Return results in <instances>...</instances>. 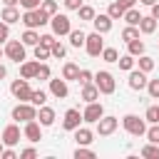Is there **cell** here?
Wrapping results in <instances>:
<instances>
[{"label":"cell","instance_id":"obj_1","mask_svg":"<svg viewBox=\"0 0 159 159\" xmlns=\"http://www.w3.org/2000/svg\"><path fill=\"white\" fill-rule=\"evenodd\" d=\"M20 20L25 22V27L35 30V27H42V25H47V22H50V15H47L42 7H35V10H25Z\"/></svg>","mask_w":159,"mask_h":159},{"label":"cell","instance_id":"obj_2","mask_svg":"<svg viewBox=\"0 0 159 159\" xmlns=\"http://www.w3.org/2000/svg\"><path fill=\"white\" fill-rule=\"evenodd\" d=\"M94 84H97L99 94H112V92H114V87H117V82H114L112 72H107V70H102V72H97V75H94Z\"/></svg>","mask_w":159,"mask_h":159},{"label":"cell","instance_id":"obj_3","mask_svg":"<svg viewBox=\"0 0 159 159\" xmlns=\"http://www.w3.org/2000/svg\"><path fill=\"white\" fill-rule=\"evenodd\" d=\"M12 119L17 122H30V119H37V107L32 102H20L15 109H12Z\"/></svg>","mask_w":159,"mask_h":159},{"label":"cell","instance_id":"obj_4","mask_svg":"<svg viewBox=\"0 0 159 159\" xmlns=\"http://www.w3.org/2000/svg\"><path fill=\"white\" fill-rule=\"evenodd\" d=\"M122 127L132 134V137H144V132H147V124H144V119H139L137 114H127L124 119H122Z\"/></svg>","mask_w":159,"mask_h":159},{"label":"cell","instance_id":"obj_5","mask_svg":"<svg viewBox=\"0 0 159 159\" xmlns=\"http://www.w3.org/2000/svg\"><path fill=\"white\" fill-rule=\"evenodd\" d=\"M10 92H12V97H15V99H20V102H30V97H32V89H30V82H27L25 77H20V80H15V82L10 84Z\"/></svg>","mask_w":159,"mask_h":159},{"label":"cell","instance_id":"obj_6","mask_svg":"<svg viewBox=\"0 0 159 159\" xmlns=\"http://www.w3.org/2000/svg\"><path fill=\"white\" fill-rule=\"evenodd\" d=\"M50 22H52V35H70V30H72V22H70V17L67 15H60V12H55L52 17H50Z\"/></svg>","mask_w":159,"mask_h":159},{"label":"cell","instance_id":"obj_7","mask_svg":"<svg viewBox=\"0 0 159 159\" xmlns=\"http://www.w3.org/2000/svg\"><path fill=\"white\" fill-rule=\"evenodd\" d=\"M84 50H87L89 57H99L102 50H104V40H102V35H99V32L87 35V40H84Z\"/></svg>","mask_w":159,"mask_h":159},{"label":"cell","instance_id":"obj_8","mask_svg":"<svg viewBox=\"0 0 159 159\" xmlns=\"http://www.w3.org/2000/svg\"><path fill=\"white\" fill-rule=\"evenodd\" d=\"M5 55H7L12 62H22V60H25V45L17 42V40H7V42H5Z\"/></svg>","mask_w":159,"mask_h":159},{"label":"cell","instance_id":"obj_9","mask_svg":"<svg viewBox=\"0 0 159 159\" xmlns=\"http://www.w3.org/2000/svg\"><path fill=\"white\" fill-rule=\"evenodd\" d=\"M102 114H104V107H102L99 102H87V107H84V112H82V122L94 124Z\"/></svg>","mask_w":159,"mask_h":159},{"label":"cell","instance_id":"obj_10","mask_svg":"<svg viewBox=\"0 0 159 159\" xmlns=\"http://www.w3.org/2000/svg\"><path fill=\"white\" fill-rule=\"evenodd\" d=\"M94 124H97V132H99V137H109V134L117 129L119 119H117V117H104V114H102V117H99Z\"/></svg>","mask_w":159,"mask_h":159},{"label":"cell","instance_id":"obj_11","mask_svg":"<svg viewBox=\"0 0 159 159\" xmlns=\"http://www.w3.org/2000/svg\"><path fill=\"white\" fill-rule=\"evenodd\" d=\"M50 92H52V97H57V99H65L67 94H70V87H67V80L62 77H57V80H50Z\"/></svg>","mask_w":159,"mask_h":159},{"label":"cell","instance_id":"obj_12","mask_svg":"<svg viewBox=\"0 0 159 159\" xmlns=\"http://www.w3.org/2000/svg\"><path fill=\"white\" fill-rule=\"evenodd\" d=\"M80 122H82L80 109H67V112H65V119H62V127H65L67 132H75V129L80 127Z\"/></svg>","mask_w":159,"mask_h":159},{"label":"cell","instance_id":"obj_13","mask_svg":"<svg viewBox=\"0 0 159 159\" xmlns=\"http://www.w3.org/2000/svg\"><path fill=\"white\" fill-rule=\"evenodd\" d=\"M17 142H20V127L17 124H7L2 129V144L5 147H15Z\"/></svg>","mask_w":159,"mask_h":159},{"label":"cell","instance_id":"obj_14","mask_svg":"<svg viewBox=\"0 0 159 159\" xmlns=\"http://www.w3.org/2000/svg\"><path fill=\"white\" fill-rule=\"evenodd\" d=\"M147 72H142V70H129V87L132 89H144L147 87Z\"/></svg>","mask_w":159,"mask_h":159},{"label":"cell","instance_id":"obj_15","mask_svg":"<svg viewBox=\"0 0 159 159\" xmlns=\"http://www.w3.org/2000/svg\"><path fill=\"white\" fill-rule=\"evenodd\" d=\"M22 134L27 137V142H40V139H42V129H40V124H37L35 119L25 122V129H22Z\"/></svg>","mask_w":159,"mask_h":159},{"label":"cell","instance_id":"obj_16","mask_svg":"<svg viewBox=\"0 0 159 159\" xmlns=\"http://www.w3.org/2000/svg\"><path fill=\"white\" fill-rule=\"evenodd\" d=\"M92 25H94V32L104 35V32L112 30V17H109V15H94V17H92Z\"/></svg>","mask_w":159,"mask_h":159},{"label":"cell","instance_id":"obj_17","mask_svg":"<svg viewBox=\"0 0 159 159\" xmlns=\"http://www.w3.org/2000/svg\"><path fill=\"white\" fill-rule=\"evenodd\" d=\"M37 119H40V127H50V124H55V109L47 107V104H42L40 112H37Z\"/></svg>","mask_w":159,"mask_h":159},{"label":"cell","instance_id":"obj_18","mask_svg":"<svg viewBox=\"0 0 159 159\" xmlns=\"http://www.w3.org/2000/svg\"><path fill=\"white\" fill-rule=\"evenodd\" d=\"M0 20H2V22H7V25L20 22V12H17V7H15V5H5V7H2V12H0Z\"/></svg>","mask_w":159,"mask_h":159},{"label":"cell","instance_id":"obj_19","mask_svg":"<svg viewBox=\"0 0 159 159\" xmlns=\"http://www.w3.org/2000/svg\"><path fill=\"white\" fill-rule=\"evenodd\" d=\"M37 67H40L37 60H35V62H22V65H20V77H25V80H35Z\"/></svg>","mask_w":159,"mask_h":159},{"label":"cell","instance_id":"obj_20","mask_svg":"<svg viewBox=\"0 0 159 159\" xmlns=\"http://www.w3.org/2000/svg\"><path fill=\"white\" fill-rule=\"evenodd\" d=\"M137 27H139V32L152 35V32L157 30V17H152V15H149V17H144V15H142V20H139V25H137Z\"/></svg>","mask_w":159,"mask_h":159},{"label":"cell","instance_id":"obj_21","mask_svg":"<svg viewBox=\"0 0 159 159\" xmlns=\"http://www.w3.org/2000/svg\"><path fill=\"white\" fill-rule=\"evenodd\" d=\"M82 99L84 102H97L99 99V89H97V84H82Z\"/></svg>","mask_w":159,"mask_h":159},{"label":"cell","instance_id":"obj_22","mask_svg":"<svg viewBox=\"0 0 159 159\" xmlns=\"http://www.w3.org/2000/svg\"><path fill=\"white\" fill-rule=\"evenodd\" d=\"M75 142H77L80 147L89 144V142H92V129H87V127H77V129H75Z\"/></svg>","mask_w":159,"mask_h":159},{"label":"cell","instance_id":"obj_23","mask_svg":"<svg viewBox=\"0 0 159 159\" xmlns=\"http://www.w3.org/2000/svg\"><path fill=\"white\" fill-rule=\"evenodd\" d=\"M127 50H129V55L132 57H139V55H144V42L137 37V40H129L127 42Z\"/></svg>","mask_w":159,"mask_h":159},{"label":"cell","instance_id":"obj_24","mask_svg":"<svg viewBox=\"0 0 159 159\" xmlns=\"http://www.w3.org/2000/svg\"><path fill=\"white\" fill-rule=\"evenodd\" d=\"M20 42H22V45H32V47H35V45L40 42V35H37L35 30H30V27H27V30L22 32V37H20Z\"/></svg>","mask_w":159,"mask_h":159},{"label":"cell","instance_id":"obj_25","mask_svg":"<svg viewBox=\"0 0 159 159\" xmlns=\"http://www.w3.org/2000/svg\"><path fill=\"white\" fill-rule=\"evenodd\" d=\"M84 40H87V35H84L82 30H70V45H72V47H82Z\"/></svg>","mask_w":159,"mask_h":159},{"label":"cell","instance_id":"obj_26","mask_svg":"<svg viewBox=\"0 0 159 159\" xmlns=\"http://www.w3.org/2000/svg\"><path fill=\"white\" fill-rule=\"evenodd\" d=\"M77 75H80V67H77L75 62H65V67H62V77H65V80H77Z\"/></svg>","mask_w":159,"mask_h":159},{"label":"cell","instance_id":"obj_27","mask_svg":"<svg viewBox=\"0 0 159 159\" xmlns=\"http://www.w3.org/2000/svg\"><path fill=\"white\" fill-rule=\"evenodd\" d=\"M142 157H147V159H159V144H144L142 147Z\"/></svg>","mask_w":159,"mask_h":159},{"label":"cell","instance_id":"obj_28","mask_svg":"<svg viewBox=\"0 0 159 159\" xmlns=\"http://www.w3.org/2000/svg\"><path fill=\"white\" fill-rule=\"evenodd\" d=\"M124 20H127V25H139V20H142V15H139V10H134V7H129V10H124V15H122Z\"/></svg>","mask_w":159,"mask_h":159},{"label":"cell","instance_id":"obj_29","mask_svg":"<svg viewBox=\"0 0 159 159\" xmlns=\"http://www.w3.org/2000/svg\"><path fill=\"white\" fill-rule=\"evenodd\" d=\"M137 37H139V27H137V25H129V27H124V30H122V40H124V42L137 40Z\"/></svg>","mask_w":159,"mask_h":159},{"label":"cell","instance_id":"obj_30","mask_svg":"<svg viewBox=\"0 0 159 159\" xmlns=\"http://www.w3.org/2000/svg\"><path fill=\"white\" fill-rule=\"evenodd\" d=\"M137 62H139V70H142V72H152V70H154V60L147 57V55H139Z\"/></svg>","mask_w":159,"mask_h":159},{"label":"cell","instance_id":"obj_31","mask_svg":"<svg viewBox=\"0 0 159 159\" xmlns=\"http://www.w3.org/2000/svg\"><path fill=\"white\" fill-rule=\"evenodd\" d=\"M30 102H32L35 107H42V104L47 102V94H45L42 89H32V97H30Z\"/></svg>","mask_w":159,"mask_h":159},{"label":"cell","instance_id":"obj_32","mask_svg":"<svg viewBox=\"0 0 159 159\" xmlns=\"http://www.w3.org/2000/svg\"><path fill=\"white\" fill-rule=\"evenodd\" d=\"M144 134H147V139H149L152 144H159V122H154V124H152Z\"/></svg>","mask_w":159,"mask_h":159},{"label":"cell","instance_id":"obj_33","mask_svg":"<svg viewBox=\"0 0 159 159\" xmlns=\"http://www.w3.org/2000/svg\"><path fill=\"white\" fill-rule=\"evenodd\" d=\"M107 15H109L112 20H119V17L124 15V7H122L119 2H112V5H109V10H107Z\"/></svg>","mask_w":159,"mask_h":159},{"label":"cell","instance_id":"obj_34","mask_svg":"<svg viewBox=\"0 0 159 159\" xmlns=\"http://www.w3.org/2000/svg\"><path fill=\"white\" fill-rule=\"evenodd\" d=\"M77 12H80V20H89L92 22V17H94V7H89V5H80Z\"/></svg>","mask_w":159,"mask_h":159},{"label":"cell","instance_id":"obj_35","mask_svg":"<svg viewBox=\"0 0 159 159\" xmlns=\"http://www.w3.org/2000/svg\"><path fill=\"white\" fill-rule=\"evenodd\" d=\"M47 57H50V47H45V45L37 42V45H35V60L42 62V60H47Z\"/></svg>","mask_w":159,"mask_h":159},{"label":"cell","instance_id":"obj_36","mask_svg":"<svg viewBox=\"0 0 159 159\" xmlns=\"http://www.w3.org/2000/svg\"><path fill=\"white\" fill-rule=\"evenodd\" d=\"M65 52H67V47H65L62 42H57V40H55V42H52V47H50V55H52V57H65Z\"/></svg>","mask_w":159,"mask_h":159},{"label":"cell","instance_id":"obj_37","mask_svg":"<svg viewBox=\"0 0 159 159\" xmlns=\"http://www.w3.org/2000/svg\"><path fill=\"white\" fill-rule=\"evenodd\" d=\"M102 60H104V62H117L119 55H117L114 47H104V50H102Z\"/></svg>","mask_w":159,"mask_h":159},{"label":"cell","instance_id":"obj_38","mask_svg":"<svg viewBox=\"0 0 159 159\" xmlns=\"http://www.w3.org/2000/svg\"><path fill=\"white\" fill-rule=\"evenodd\" d=\"M147 89H149V97L152 99H159V80H149L147 82Z\"/></svg>","mask_w":159,"mask_h":159},{"label":"cell","instance_id":"obj_39","mask_svg":"<svg viewBox=\"0 0 159 159\" xmlns=\"http://www.w3.org/2000/svg\"><path fill=\"white\" fill-rule=\"evenodd\" d=\"M40 7H42V10H45L50 17L57 12V2H55V0H42V5H40Z\"/></svg>","mask_w":159,"mask_h":159},{"label":"cell","instance_id":"obj_40","mask_svg":"<svg viewBox=\"0 0 159 159\" xmlns=\"http://www.w3.org/2000/svg\"><path fill=\"white\" fill-rule=\"evenodd\" d=\"M117 62H119V70H132V67H134V57H132V55H124V57H119Z\"/></svg>","mask_w":159,"mask_h":159},{"label":"cell","instance_id":"obj_41","mask_svg":"<svg viewBox=\"0 0 159 159\" xmlns=\"http://www.w3.org/2000/svg\"><path fill=\"white\" fill-rule=\"evenodd\" d=\"M92 80H94V75H92L89 70H80V75H77V82H80V84H89Z\"/></svg>","mask_w":159,"mask_h":159},{"label":"cell","instance_id":"obj_42","mask_svg":"<svg viewBox=\"0 0 159 159\" xmlns=\"http://www.w3.org/2000/svg\"><path fill=\"white\" fill-rule=\"evenodd\" d=\"M35 80H50V67H47L45 62H40V67H37V75H35Z\"/></svg>","mask_w":159,"mask_h":159},{"label":"cell","instance_id":"obj_43","mask_svg":"<svg viewBox=\"0 0 159 159\" xmlns=\"http://www.w3.org/2000/svg\"><path fill=\"white\" fill-rule=\"evenodd\" d=\"M82 157H89V159H92V157H94V152H92V149H84V147H80V144H77V149H75V159H82Z\"/></svg>","mask_w":159,"mask_h":159},{"label":"cell","instance_id":"obj_44","mask_svg":"<svg viewBox=\"0 0 159 159\" xmlns=\"http://www.w3.org/2000/svg\"><path fill=\"white\" fill-rule=\"evenodd\" d=\"M7 37H10V25L0 20V45H2V42H7Z\"/></svg>","mask_w":159,"mask_h":159},{"label":"cell","instance_id":"obj_45","mask_svg":"<svg viewBox=\"0 0 159 159\" xmlns=\"http://www.w3.org/2000/svg\"><path fill=\"white\" fill-rule=\"evenodd\" d=\"M144 119H147L149 124H154V122H159V114H157V107H149V109H147V114H144Z\"/></svg>","mask_w":159,"mask_h":159},{"label":"cell","instance_id":"obj_46","mask_svg":"<svg viewBox=\"0 0 159 159\" xmlns=\"http://www.w3.org/2000/svg\"><path fill=\"white\" fill-rule=\"evenodd\" d=\"M20 5H22L25 10H35V7L42 5V0H20Z\"/></svg>","mask_w":159,"mask_h":159},{"label":"cell","instance_id":"obj_47","mask_svg":"<svg viewBox=\"0 0 159 159\" xmlns=\"http://www.w3.org/2000/svg\"><path fill=\"white\" fill-rule=\"evenodd\" d=\"M52 42H55V35H40V45L52 47Z\"/></svg>","mask_w":159,"mask_h":159},{"label":"cell","instance_id":"obj_48","mask_svg":"<svg viewBox=\"0 0 159 159\" xmlns=\"http://www.w3.org/2000/svg\"><path fill=\"white\" fill-rule=\"evenodd\" d=\"M20 157H22V159H35V157H37V152H35L32 147H27V149H22V152H20Z\"/></svg>","mask_w":159,"mask_h":159},{"label":"cell","instance_id":"obj_49","mask_svg":"<svg viewBox=\"0 0 159 159\" xmlns=\"http://www.w3.org/2000/svg\"><path fill=\"white\" fill-rule=\"evenodd\" d=\"M0 157H2V159H15L17 154H15V152H12L10 147H2V152H0Z\"/></svg>","mask_w":159,"mask_h":159},{"label":"cell","instance_id":"obj_50","mask_svg":"<svg viewBox=\"0 0 159 159\" xmlns=\"http://www.w3.org/2000/svg\"><path fill=\"white\" fill-rule=\"evenodd\" d=\"M62 2H65V7H67V10H77V7L82 5V0H62Z\"/></svg>","mask_w":159,"mask_h":159},{"label":"cell","instance_id":"obj_51","mask_svg":"<svg viewBox=\"0 0 159 159\" xmlns=\"http://www.w3.org/2000/svg\"><path fill=\"white\" fill-rule=\"evenodd\" d=\"M117 2H119L124 10H129V7H134V2H137V0H117Z\"/></svg>","mask_w":159,"mask_h":159},{"label":"cell","instance_id":"obj_52","mask_svg":"<svg viewBox=\"0 0 159 159\" xmlns=\"http://www.w3.org/2000/svg\"><path fill=\"white\" fill-rule=\"evenodd\" d=\"M152 17H157V20H159V2H154V5H152Z\"/></svg>","mask_w":159,"mask_h":159},{"label":"cell","instance_id":"obj_53","mask_svg":"<svg viewBox=\"0 0 159 159\" xmlns=\"http://www.w3.org/2000/svg\"><path fill=\"white\" fill-rule=\"evenodd\" d=\"M7 77V70H5V65H0V80H5Z\"/></svg>","mask_w":159,"mask_h":159},{"label":"cell","instance_id":"obj_54","mask_svg":"<svg viewBox=\"0 0 159 159\" xmlns=\"http://www.w3.org/2000/svg\"><path fill=\"white\" fill-rule=\"evenodd\" d=\"M139 2H142V5H149V7H152V5L157 2V0H139Z\"/></svg>","mask_w":159,"mask_h":159},{"label":"cell","instance_id":"obj_55","mask_svg":"<svg viewBox=\"0 0 159 159\" xmlns=\"http://www.w3.org/2000/svg\"><path fill=\"white\" fill-rule=\"evenodd\" d=\"M20 0H2V5H17Z\"/></svg>","mask_w":159,"mask_h":159},{"label":"cell","instance_id":"obj_56","mask_svg":"<svg viewBox=\"0 0 159 159\" xmlns=\"http://www.w3.org/2000/svg\"><path fill=\"white\" fill-rule=\"evenodd\" d=\"M2 147H5V144H2V139H0V152H2Z\"/></svg>","mask_w":159,"mask_h":159},{"label":"cell","instance_id":"obj_57","mask_svg":"<svg viewBox=\"0 0 159 159\" xmlns=\"http://www.w3.org/2000/svg\"><path fill=\"white\" fill-rule=\"evenodd\" d=\"M157 114H159V107H157Z\"/></svg>","mask_w":159,"mask_h":159},{"label":"cell","instance_id":"obj_58","mask_svg":"<svg viewBox=\"0 0 159 159\" xmlns=\"http://www.w3.org/2000/svg\"><path fill=\"white\" fill-rule=\"evenodd\" d=\"M0 57H2V50H0Z\"/></svg>","mask_w":159,"mask_h":159},{"label":"cell","instance_id":"obj_59","mask_svg":"<svg viewBox=\"0 0 159 159\" xmlns=\"http://www.w3.org/2000/svg\"><path fill=\"white\" fill-rule=\"evenodd\" d=\"M157 47H159V42H157Z\"/></svg>","mask_w":159,"mask_h":159}]
</instances>
